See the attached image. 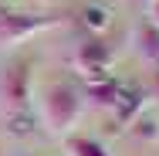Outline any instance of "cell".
<instances>
[{
  "mask_svg": "<svg viewBox=\"0 0 159 156\" xmlns=\"http://www.w3.org/2000/svg\"><path fill=\"white\" fill-rule=\"evenodd\" d=\"M27 102H31V61L17 58L0 75V109L7 119H14L27 112Z\"/></svg>",
  "mask_w": 159,
  "mask_h": 156,
  "instance_id": "7a4b0ae2",
  "label": "cell"
},
{
  "mask_svg": "<svg viewBox=\"0 0 159 156\" xmlns=\"http://www.w3.org/2000/svg\"><path fill=\"white\" fill-rule=\"evenodd\" d=\"M142 105H146V95H142L139 85H119L108 109L115 112V122L119 125H129V122H135V116L142 112Z\"/></svg>",
  "mask_w": 159,
  "mask_h": 156,
  "instance_id": "5b68a950",
  "label": "cell"
},
{
  "mask_svg": "<svg viewBox=\"0 0 159 156\" xmlns=\"http://www.w3.org/2000/svg\"><path fill=\"white\" fill-rule=\"evenodd\" d=\"M146 41H149V51L159 58V27H149L146 31Z\"/></svg>",
  "mask_w": 159,
  "mask_h": 156,
  "instance_id": "ba28073f",
  "label": "cell"
},
{
  "mask_svg": "<svg viewBox=\"0 0 159 156\" xmlns=\"http://www.w3.org/2000/svg\"><path fill=\"white\" fill-rule=\"evenodd\" d=\"M149 17H152V27H159V0H152V7H149Z\"/></svg>",
  "mask_w": 159,
  "mask_h": 156,
  "instance_id": "9c48e42d",
  "label": "cell"
},
{
  "mask_svg": "<svg viewBox=\"0 0 159 156\" xmlns=\"http://www.w3.org/2000/svg\"><path fill=\"white\" fill-rule=\"evenodd\" d=\"M64 153L68 156H112L98 139H92V136H68V139H64Z\"/></svg>",
  "mask_w": 159,
  "mask_h": 156,
  "instance_id": "8992f818",
  "label": "cell"
},
{
  "mask_svg": "<svg viewBox=\"0 0 159 156\" xmlns=\"http://www.w3.org/2000/svg\"><path fill=\"white\" fill-rule=\"evenodd\" d=\"M108 61H112V51H108V44H102V41H92V44H85V48L78 51V58H75V68H78V75H85V78H88V85H92V82H102V78H105V71H108Z\"/></svg>",
  "mask_w": 159,
  "mask_h": 156,
  "instance_id": "277c9868",
  "label": "cell"
},
{
  "mask_svg": "<svg viewBox=\"0 0 159 156\" xmlns=\"http://www.w3.org/2000/svg\"><path fill=\"white\" fill-rule=\"evenodd\" d=\"M54 24H58V17L24 14V10H0V44H20V41L48 31Z\"/></svg>",
  "mask_w": 159,
  "mask_h": 156,
  "instance_id": "3957f363",
  "label": "cell"
},
{
  "mask_svg": "<svg viewBox=\"0 0 159 156\" xmlns=\"http://www.w3.org/2000/svg\"><path fill=\"white\" fill-rule=\"evenodd\" d=\"M85 24L92 31H105L108 27V10L105 7H85Z\"/></svg>",
  "mask_w": 159,
  "mask_h": 156,
  "instance_id": "52a82bcc",
  "label": "cell"
},
{
  "mask_svg": "<svg viewBox=\"0 0 159 156\" xmlns=\"http://www.w3.org/2000/svg\"><path fill=\"white\" fill-rule=\"evenodd\" d=\"M78 109H81V95L71 82H54L41 92V116H44L48 129L58 132V136H64L75 125Z\"/></svg>",
  "mask_w": 159,
  "mask_h": 156,
  "instance_id": "6da1fadb",
  "label": "cell"
}]
</instances>
